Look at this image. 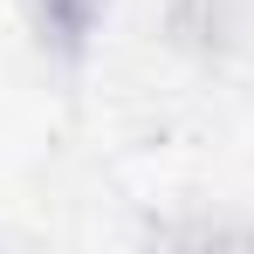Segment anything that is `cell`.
<instances>
[{"mask_svg":"<svg viewBox=\"0 0 254 254\" xmlns=\"http://www.w3.org/2000/svg\"><path fill=\"white\" fill-rule=\"evenodd\" d=\"M110 0H21V21L55 69H83L89 48H96V28H103Z\"/></svg>","mask_w":254,"mask_h":254,"instance_id":"1","label":"cell"},{"mask_svg":"<svg viewBox=\"0 0 254 254\" xmlns=\"http://www.w3.org/2000/svg\"><path fill=\"white\" fill-rule=\"evenodd\" d=\"M248 14H254L248 0H172V7H165V35H172V48H186V55L213 62V55L241 48Z\"/></svg>","mask_w":254,"mask_h":254,"instance_id":"2","label":"cell"}]
</instances>
